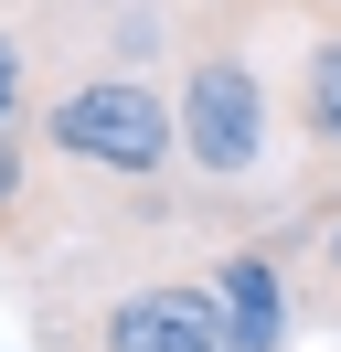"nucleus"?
Masks as SVG:
<instances>
[{
	"instance_id": "obj_4",
	"label": "nucleus",
	"mask_w": 341,
	"mask_h": 352,
	"mask_svg": "<svg viewBox=\"0 0 341 352\" xmlns=\"http://www.w3.org/2000/svg\"><path fill=\"white\" fill-rule=\"evenodd\" d=\"M213 288V320H224V352H288V256L277 245H224V256L203 267Z\"/></svg>"
},
{
	"instance_id": "obj_1",
	"label": "nucleus",
	"mask_w": 341,
	"mask_h": 352,
	"mask_svg": "<svg viewBox=\"0 0 341 352\" xmlns=\"http://www.w3.org/2000/svg\"><path fill=\"white\" fill-rule=\"evenodd\" d=\"M32 150L96 192H170L182 182V118L149 75L96 65V75H64L54 96H32Z\"/></svg>"
},
{
	"instance_id": "obj_2",
	"label": "nucleus",
	"mask_w": 341,
	"mask_h": 352,
	"mask_svg": "<svg viewBox=\"0 0 341 352\" xmlns=\"http://www.w3.org/2000/svg\"><path fill=\"white\" fill-rule=\"evenodd\" d=\"M170 118H182V171L213 182V192H256V182L277 171V86L267 65H256L245 43H224V32H203V43L182 54V75H170Z\"/></svg>"
},
{
	"instance_id": "obj_6",
	"label": "nucleus",
	"mask_w": 341,
	"mask_h": 352,
	"mask_svg": "<svg viewBox=\"0 0 341 352\" xmlns=\"http://www.w3.org/2000/svg\"><path fill=\"white\" fill-rule=\"evenodd\" d=\"M32 214H43V150L32 129H0V245L32 235Z\"/></svg>"
},
{
	"instance_id": "obj_7",
	"label": "nucleus",
	"mask_w": 341,
	"mask_h": 352,
	"mask_svg": "<svg viewBox=\"0 0 341 352\" xmlns=\"http://www.w3.org/2000/svg\"><path fill=\"white\" fill-rule=\"evenodd\" d=\"M277 256L309 278V299H320V309H341V203H320V214L298 224V245H277Z\"/></svg>"
},
{
	"instance_id": "obj_8",
	"label": "nucleus",
	"mask_w": 341,
	"mask_h": 352,
	"mask_svg": "<svg viewBox=\"0 0 341 352\" xmlns=\"http://www.w3.org/2000/svg\"><path fill=\"white\" fill-rule=\"evenodd\" d=\"M21 118H32V43L0 22V129H21Z\"/></svg>"
},
{
	"instance_id": "obj_3",
	"label": "nucleus",
	"mask_w": 341,
	"mask_h": 352,
	"mask_svg": "<svg viewBox=\"0 0 341 352\" xmlns=\"http://www.w3.org/2000/svg\"><path fill=\"white\" fill-rule=\"evenodd\" d=\"M54 342L64 352H224V320H213L203 278H149V288H118V299L75 309Z\"/></svg>"
},
{
	"instance_id": "obj_5",
	"label": "nucleus",
	"mask_w": 341,
	"mask_h": 352,
	"mask_svg": "<svg viewBox=\"0 0 341 352\" xmlns=\"http://www.w3.org/2000/svg\"><path fill=\"white\" fill-rule=\"evenodd\" d=\"M288 129L309 160H341V22L298 43V75H288Z\"/></svg>"
}]
</instances>
